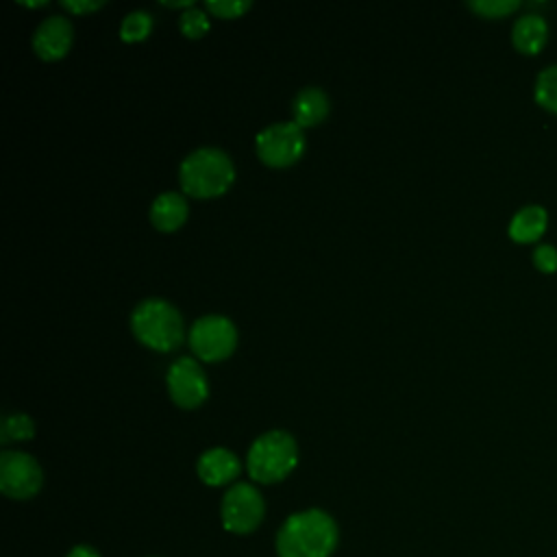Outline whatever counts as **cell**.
I'll list each match as a JSON object with an SVG mask.
<instances>
[{
	"label": "cell",
	"mask_w": 557,
	"mask_h": 557,
	"mask_svg": "<svg viewBox=\"0 0 557 557\" xmlns=\"http://www.w3.org/2000/svg\"><path fill=\"white\" fill-rule=\"evenodd\" d=\"M339 540L337 522L324 509L311 507L285 518L276 533L278 557H331Z\"/></svg>",
	"instance_id": "obj_1"
},
{
	"label": "cell",
	"mask_w": 557,
	"mask_h": 557,
	"mask_svg": "<svg viewBox=\"0 0 557 557\" xmlns=\"http://www.w3.org/2000/svg\"><path fill=\"white\" fill-rule=\"evenodd\" d=\"M235 178L231 157L215 148L202 146L191 150L178 165V181L183 191L196 198H211L224 194Z\"/></svg>",
	"instance_id": "obj_2"
},
{
	"label": "cell",
	"mask_w": 557,
	"mask_h": 557,
	"mask_svg": "<svg viewBox=\"0 0 557 557\" xmlns=\"http://www.w3.org/2000/svg\"><path fill=\"white\" fill-rule=\"evenodd\" d=\"M298 463L296 440L283 431L274 429L259 435L246 455V470L257 483L283 481Z\"/></svg>",
	"instance_id": "obj_3"
},
{
	"label": "cell",
	"mask_w": 557,
	"mask_h": 557,
	"mask_svg": "<svg viewBox=\"0 0 557 557\" xmlns=\"http://www.w3.org/2000/svg\"><path fill=\"white\" fill-rule=\"evenodd\" d=\"M135 337L154 350H172L183 342V318L178 309L163 298H146L131 313Z\"/></svg>",
	"instance_id": "obj_4"
},
{
	"label": "cell",
	"mask_w": 557,
	"mask_h": 557,
	"mask_svg": "<svg viewBox=\"0 0 557 557\" xmlns=\"http://www.w3.org/2000/svg\"><path fill=\"white\" fill-rule=\"evenodd\" d=\"M265 513L261 492L250 483H235L226 490L220 505L222 527L235 535L252 533Z\"/></svg>",
	"instance_id": "obj_5"
},
{
	"label": "cell",
	"mask_w": 557,
	"mask_h": 557,
	"mask_svg": "<svg viewBox=\"0 0 557 557\" xmlns=\"http://www.w3.org/2000/svg\"><path fill=\"white\" fill-rule=\"evenodd\" d=\"M237 344L235 324L220 313H205L189 329V346L202 361L226 359Z\"/></svg>",
	"instance_id": "obj_6"
},
{
	"label": "cell",
	"mask_w": 557,
	"mask_h": 557,
	"mask_svg": "<svg viewBox=\"0 0 557 557\" xmlns=\"http://www.w3.org/2000/svg\"><path fill=\"white\" fill-rule=\"evenodd\" d=\"M257 154L263 163L272 168H285L298 161L305 152V133L292 122H276L265 126L255 137Z\"/></svg>",
	"instance_id": "obj_7"
},
{
	"label": "cell",
	"mask_w": 557,
	"mask_h": 557,
	"mask_svg": "<svg viewBox=\"0 0 557 557\" xmlns=\"http://www.w3.org/2000/svg\"><path fill=\"white\" fill-rule=\"evenodd\" d=\"M44 483L37 459L24 450L0 453V492L13 500H26L39 492Z\"/></svg>",
	"instance_id": "obj_8"
},
{
	"label": "cell",
	"mask_w": 557,
	"mask_h": 557,
	"mask_svg": "<svg viewBox=\"0 0 557 557\" xmlns=\"http://www.w3.org/2000/svg\"><path fill=\"white\" fill-rule=\"evenodd\" d=\"M165 383H168L170 398L178 407H185V409L198 407L209 394V383H207L202 366L194 357H187V355H183L170 363Z\"/></svg>",
	"instance_id": "obj_9"
},
{
	"label": "cell",
	"mask_w": 557,
	"mask_h": 557,
	"mask_svg": "<svg viewBox=\"0 0 557 557\" xmlns=\"http://www.w3.org/2000/svg\"><path fill=\"white\" fill-rule=\"evenodd\" d=\"M72 24L65 15H48L37 24L33 33V48L46 61L61 59L72 46Z\"/></svg>",
	"instance_id": "obj_10"
},
{
	"label": "cell",
	"mask_w": 557,
	"mask_h": 557,
	"mask_svg": "<svg viewBox=\"0 0 557 557\" xmlns=\"http://www.w3.org/2000/svg\"><path fill=\"white\" fill-rule=\"evenodd\" d=\"M196 470H198V476L202 483L218 487V485H226L233 479H237V474L242 472V461L237 459V455L233 450L213 446L198 457Z\"/></svg>",
	"instance_id": "obj_11"
},
{
	"label": "cell",
	"mask_w": 557,
	"mask_h": 557,
	"mask_svg": "<svg viewBox=\"0 0 557 557\" xmlns=\"http://www.w3.org/2000/svg\"><path fill=\"white\" fill-rule=\"evenodd\" d=\"M548 39V24L540 13H524L511 26V41L524 54H537Z\"/></svg>",
	"instance_id": "obj_12"
},
{
	"label": "cell",
	"mask_w": 557,
	"mask_h": 557,
	"mask_svg": "<svg viewBox=\"0 0 557 557\" xmlns=\"http://www.w3.org/2000/svg\"><path fill=\"white\" fill-rule=\"evenodd\" d=\"M548 226V211L542 205H524L509 220V237L518 244L537 242Z\"/></svg>",
	"instance_id": "obj_13"
},
{
	"label": "cell",
	"mask_w": 557,
	"mask_h": 557,
	"mask_svg": "<svg viewBox=\"0 0 557 557\" xmlns=\"http://www.w3.org/2000/svg\"><path fill=\"white\" fill-rule=\"evenodd\" d=\"M294 111V122L305 128V126H313L320 124L326 113H329V98L320 87H302L292 104Z\"/></svg>",
	"instance_id": "obj_14"
},
{
	"label": "cell",
	"mask_w": 557,
	"mask_h": 557,
	"mask_svg": "<svg viewBox=\"0 0 557 557\" xmlns=\"http://www.w3.org/2000/svg\"><path fill=\"white\" fill-rule=\"evenodd\" d=\"M150 220L159 231H174L187 220V200L176 191L159 194L150 205Z\"/></svg>",
	"instance_id": "obj_15"
},
{
	"label": "cell",
	"mask_w": 557,
	"mask_h": 557,
	"mask_svg": "<svg viewBox=\"0 0 557 557\" xmlns=\"http://www.w3.org/2000/svg\"><path fill=\"white\" fill-rule=\"evenodd\" d=\"M33 435H35V424H33L30 416H26L22 411L7 413L0 422V442L2 444L17 442V440H30Z\"/></svg>",
	"instance_id": "obj_16"
},
{
	"label": "cell",
	"mask_w": 557,
	"mask_h": 557,
	"mask_svg": "<svg viewBox=\"0 0 557 557\" xmlns=\"http://www.w3.org/2000/svg\"><path fill=\"white\" fill-rule=\"evenodd\" d=\"M535 100L544 109L557 113V63L546 65L535 78Z\"/></svg>",
	"instance_id": "obj_17"
},
{
	"label": "cell",
	"mask_w": 557,
	"mask_h": 557,
	"mask_svg": "<svg viewBox=\"0 0 557 557\" xmlns=\"http://www.w3.org/2000/svg\"><path fill=\"white\" fill-rule=\"evenodd\" d=\"M152 30V15L144 9H135L124 15L120 24V37L124 41H141Z\"/></svg>",
	"instance_id": "obj_18"
},
{
	"label": "cell",
	"mask_w": 557,
	"mask_h": 557,
	"mask_svg": "<svg viewBox=\"0 0 557 557\" xmlns=\"http://www.w3.org/2000/svg\"><path fill=\"white\" fill-rule=\"evenodd\" d=\"M178 28L185 37H191V39L202 37L209 30V17L202 9H196V7L185 9L178 17Z\"/></svg>",
	"instance_id": "obj_19"
},
{
	"label": "cell",
	"mask_w": 557,
	"mask_h": 557,
	"mask_svg": "<svg viewBox=\"0 0 557 557\" xmlns=\"http://www.w3.org/2000/svg\"><path fill=\"white\" fill-rule=\"evenodd\" d=\"M468 7L483 17H500L520 7L518 0H470Z\"/></svg>",
	"instance_id": "obj_20"
},
{
	"label": "cell",
	"mask_w": 557,
	"mask_h": 557,
	"mask_svg": "<svg viewBox=\"0 0 557 557\" xmlns=\"http://www.w3.org/2000/svg\"><path fill=\"white\" fill-rule=\"evenodd\" d=\"M250 9V0H207V11L215 17H237Z\"/></svg>",
	"instance_id": "obj_21"
},
{
	"label": "cell",
	"mask_w": 557,
	"mask_h": 557,
	"mask_svg": "<svg viewBox=\"0 0 557 557\" xmlns=\"http://www.w3.org/2000/svg\"><path fill=\"white\" fill-rule=\"evenodd\" d=\"M533 265L546 274L557 270V248L553 244H540L533 248Z\"/></svg>",
	"instance_id": "obj_22"
},
{
	"label": "cell",
	"mask_w": 557,
	"mask_h": 557,
	"mask_svg": "<svg viewBox=\"0 0 557 557\" xmlns=\"http://www.w3.org/2000/svg\"><path fill=\"white\" fill-rule=\"evenodd\" d=\"M61 4L72 13H89L100 9L104 2L102 0H63Z\"/></svg>",
	"instance_id": "obj_23"
},
{
	"label": "cell",
	"mask_w": 557,
	"mask_h": 557,
	"mask_svg": "<svg viewBox=\"0 0 557 557\" xmlns=\"http://www.w3.org/2000/svg\"><path fill=\"white\" fill-rule=\"evenodd\" d=\"M65 557H100V553L89 544H76L74 548L67 550Z\"/></svg>",
	"instance_id": "obj_24"
},
{
	"label": "cell",
	"mask_w": 557,
	"mask_h": 557,
	"mask_svg": "<svg viewBox=\"0 0 557 557\" xmlns=\"http://www.w3.org/2000/svg\"><path fill=\"white\" fill-rule=\"evenodd\" d=\"M165 7H185V9H191V0H163Z\"/></svg>",
	"instance_id": "obj_25"
}]
</instances>
